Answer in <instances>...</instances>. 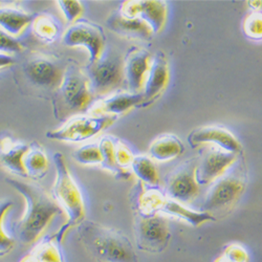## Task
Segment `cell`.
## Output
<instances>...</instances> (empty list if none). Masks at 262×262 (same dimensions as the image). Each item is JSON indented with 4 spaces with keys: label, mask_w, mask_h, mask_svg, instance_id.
<instances>
[{
    "label": "cell",
    "mask_w": 262,
    "mask_h": 262,
    "mask_svg": "<svg viewBox=\"0 0 262 262\" xmlns=\"http://www.w3.org/2000/svg\"><path fill=\"white\" fill-rule=\"evenodd\" d=\"M56 180L53 186V198L68 216V223L63 227L70 231L85 220V205L83 195L68 167L65 158L60 152L54 155Z\"/></svg>",
    "instance_id": "5"
},
{
    "label": "cell",
    "mask_w": 262,
    "mask_h": 262,
    "mask_svg": "<svg viewBox=\"0 0 262 262\" xmlns=\"http://www.w3.org/2000/svg\"><path fill=\"white\" fill-rule=\"evenodd\" d=\"M24 167L28 178L32 180H41L46 177L50 169V161L46 151L38 144L33 143L24 158Z\"/></svg>",
    "instance_id": "25"
},
{
    "label": "cell",
    "mask_w": 262,
    "mask_h": 262,
    "mask_svg": "<svg viewBox=\"0 0 262 262\" xmlns=\"http://www.w3.org/2000/svg\"><path fill=\"white\" fill-rule=\"evenodd\" d=\"M152 62L150 53L144 49L131 48L124 58V77L128 92L142 93Z\"/></svg>",
    "instance_id": "15"
},
{
    "label": "cell",
    "mask_w": 262,
    "mask_h": 262,
    "mask_svg": "<svg viewBox=\"0 0 262 262\" xmlns=\"http://www.w3.org/2000/svg\"><path fill=\"white\" fill-rule=\"evenodd\" d=\"M7 183L24 196L27 204L24 216L15 224V235L21 244H35L63 210L47 191L34 184L13 178L7 179Z\"/></svg>",
    "instance_id": "1"
},
{
    "label": "cell",
    "mask_w": 262,
    "mask_h": 262,
    "mask_svg": "<svg viewBox=\"0 0 262 262\" xmlns=\"http://www.w3.org/2000/svg\"><path fill=\"white\" fill-rule=\"evenodd\" d=\"M31 26L33 35L43 43L54 42L60 33L59 23L49 14L36 16Z\"/></svg>",
    "instance_id": "27"
},
{
    "label": "cell",
    "mask_w": 262,
    "mask_h": 262,
    "mask_svg": "<svg viewBox=\"0 0 262 262\" xmlns=\"http://www.w3.org/2000/svg\"><path fill=\"white\" fill-rule=\"evenodd\" d=\"M247 185L248 171L245 162L238 159L224 176L210 185L201 211L211 214L215 220L227 215L239 202Z\"/></svg>",
    "instance_id": "4"
},
{
    "label": "cell",
    "mask_w": 262,
    "mask_h": 262,
    "mask_svg": "<svg viewBox=\"0 0 262 262\" xmlns=\"http://www.w3.org/2000/svg\"><path fill=\"white\" fill-rule=\"evenodd\" d=\"M248 5L253 9L254 11H259L262 7V2H249Z\"/></svg>",
    "instance_id": "35"
},
{
    "label": "cell",
    "mask_w": 262,
    "mask_h": 262,
    "mask_svg": "<svg viewBox=\"0 0 262 262\" xmlns=\"http://www.w3.org/2000/svg\"><path fill=\"white\" fill-rule=\"evenodd\" d=\"M86 75L94 95H107L118 89L125 80L124 59L115 51L106 48L98 61L87 64Z\"/></svg>",
    "instance_id": "6"
},
{
    "label": "cell",
    "mask_w": 262,
    "mask_h": 262,
    "mask_svg": "<svg viewBox=\"0 0 262 262\" xmlns=\"http://www.w3.org/2000/svg\"><path fill=\"white\" fill-rule=\"evenodd\" d=\"M118 120L114 116H77L71 118L62 127L47 133V138L61 142H82L90 140Z\"/></svg>",
    "instance_id": "7"
},
{
    "label": "cell",
    "mask_w": 262,
    "mask_h": 262,
    "mask_svg": "<svg viewBox=\"0 0 262 262\" xmlns=\"http://www.w3.org/2000/svg\"><path fill=\"white\" fill-rule=\"evenodd\" d=\"M188 143L192 148L211 144L234 155H240L243 150L242 144L230 130L217 125L194 129L188 136Z\"/></svg>",
    "instance_id": "14"
},
{
    "label": "cell",
    "mask_w": 262,
    "mask_h": 262,
    "mask_svg": "<svg viewBox=\"0 0 262 262\" xmlns=\"http://www.w3.org/2000/svg\"><path fill=\"white\" fill-rule=\"evenodd\" d=\"M134 155L131 150L124 144L122 141L116 140V160L118 165L122 168L127 170L128 167H131L134 162Z\"/></svg>",
    "instance_id": "33"
},
{
    "label": "cell",
    "mask_w": 262,
    "mask_h": 262,
    "mask_svg": "<svg viewBox=\"0 0 262 262\" xmlns=\"http://www.w3.org/2000/svg\"><path fill=\"white\" fill-rule=\"evenodd\" d=\"M245 35L252 40L262 39V12L253 11L249 14L243 25Z\"/></svg>",
    "instance_id": "30"
},
{
    "label": "cell",
    "mask_w": 262,
    "mask_h": 262,
    "mask_svg": "<svg viewBox=\"0 0 262 262\" xmlns=\"http://www.w3.org/2000/svg\"><path fill=\"white\" fill-rule=\"evenodd\" d=\"M196 167L198 161H188L169 177L165 193L170 200L186 205L196 199L200 193V185L196 181Z\"/></svg>",
    "instance_id": "11"
},
{
    "label": "cell",
    "mask_w": 262,
    "mask_h": 262,
    "mask_svg": "<svg viewBox=\"0 0 262 262\" xmlns=\"http://www.w3.org/2000/svg\"><path fill=\"white\" fill-rule=\"evenodd\" d=\"M119 13L127 18H141L155 34H159L166 26L168 8L162 0H130L122 4Z\"/></svg>",
    "instance_id": "13"
},
{
    "label": "cell",
    "mask_w": 262,
    "mask_h": 262,
    "mask_svg": "<svg viewBox=\"0 0 262 262\" xmlns=\"http://www.w3.org/2000/svg\"><path fill=\"white\" fill-rule=\"evenodd\" d=\"M0 39H2V43H0L2 54H6V55L16 54V53H20L24 50L23 43H21L19 40H17L16 37L8 35L3 31H2V34H0Z\"/></svg>",
    "instance_id": "34"
},
{
    "label": "cell",
    "mask_w": 262,
    "mask_h": 262,
    "mask_svg": "<svg viewBox=\"0 0 262 262\" xmlns=\"http://www.w3.org/2000/svg\"><path fill=\"white\" fill-rule=\"evenodd\" d=\"M56 5L59 7L65 20L71 25H74L80 20L84 12L82 4L78 0H60L56 3Z\"/></svg>",
    "instance_id": "31"
},
{
    "label": "cell",
    "mask_w": 262,
    "mask_h": 262,
    "mask_svg": "<svg viewBox=\"0 0 262 262\" xmlns=\"http://www.w3.org/2000/svg\"><path fill=\"white\" fill-rule=\"evenodd\" d=\"M145 97L143 93L119 92L96 101L90 108L89 115L121 117L135 107L143 106Z\"/></svg>",
    "instance_id": "16"
},
{
    "label": "cell",
    "mask_w": 262,
    "mask_h": 262,
    "mask_svg": "<svg viewBox=\"0 0 262 262\" xmlns=\"http://www.w3.org/2000/svg\"><path fill=\"white\" fill-rule=\"evenodd\" d=\"M161 213H164L169 216L177 217V218H179V220L184 221L187 224H189L190 226L195 227V228L200 227L203 224L216 221L214 216H212L211 214H209L207 212L188 209L185 205H183L177 201L170 200L169 198L165 202Z\"/></svg>",
    "instance_id": "24"
},
{
    "label": "cell",
    "mask_w": 262,
    "mask_h": 262,
    "mask_svg": "<svg viewBox=\"0 0 262 262\" xmlns=\"http://www.w3.org/2000/svg\"><path fill=\"white\" fill-rule=\"evenodd\" d=\"M135 232L138 249L146 253L158 254L164 252L171 239L169 222L161 214L150 216L138 214Z\"/></svg>",
    "instance_id": "8"
},
{
    "label": "cell",
    "mask_w": 262,
    "mask_h": 262,
    "mask_svg": "<svg viewBox=\"0 0 262 262\" xmlns=\"http://www.w3.org/2000/svg\"><path fill=\"white\" fill-rule=\"evenodd\" d=\"M108 29L112 32L133 39L151 40L154 31L141 18H127L122 14L115 13L106 21Z\"/></svg>",
    "instance_id": "19"
},
{
    "label": "cell",
    "mask_w": 262,
    "mask_h": 262,
    "mask_svg": "<svg viewBox=\"0 0 262 262\" xmlns=\"http://www.w3.org/2000/svg\"><path fill=\"white\" fill-rule=\"evenodd\" d=\"M20 262H38L35 258H34V256L30 253L29 255H27L26 257H24L23 259L20 260Z\"/></svg>",
    "instance_id": "36"
},
{
    "label": "cell",
    "mask_w": 262,
    "mask_h": 262,
    "mask_svg": "<svg viewBox=\"0 0 262 262\" xmlns=\"http://www.w3.org/2000/svg\"><path fill=\"white\" fill-rule=\"evenodd\" d=\"M214 262H229L223 255H221V256H218L215 260H214Z\"/></svg>",
    "instance_id": "37"
},
{
    "label": "cell",
    "mask_w": 262,
    "mask_h": 262,
    "mask_svg": "<svg viewBox=\"0 0 262 262\" xmlns=\"http://www.w3.org/2000/svg\"><path fill=\"white\" fill-rule=\"evenodd\" d=\"M73 158L80 165H101L102 154L99 143L86 144L80 147L74 152Z\"/></svg>",
    "instance_id": "29"
},
{
    "label": "cell",
    "mask_w": 262,
    "mask_h": 262,
    "mask_svg": "<svg viewBox=\"0 0 262 262\" xmlns=\"http://www.w3.org/2000/svg\"><path fill=\"white\" fill-rule=\"evenodd\" d=\"M167 199L166 193L157 186H148L141 182L131 194L133 208L143 216L160 214Z\"/></svg>",
    "instance_id": "18"
},
{
    "label": "cell",
    "mask_w": 262,
    "mask_h": 262,
    "mask_svg": "<svg viewBox=\"0 0 262 262\" xmlns=\"http://www.w3.org/2000/svg\"><path fill=\"white\" fill-rule=\"evenodd\" d=\"M99 145L102 154V168L113 173L118 180H129L130 173L122 169L116 160V139L105 136L100 140Z\"/></svg>",
    "instance_id": "26"
},
{
    "label": "cell",
    "mask_w": 262,
    "mask_h": 262,
    "mask_svg": "<svg viewBox=\"0 0 262 262\" xmlns=\"http://www.w3.org/2000/svg\"><path fill=\"white\" fill-rule=\"evenodd\" d=\"M67 233L68 230L61 227L57 233L43 237L32 250L31 254L38 262H64L61 243Z\"/></svg>",
    "instance_id": "22"
},
{
    "label": "cell",
    "mask_w": 262,
    "mask_h": 262,
    "mask_svg": "<svg viewBox=\"0 0 262 262\" xmlns=\"http://www.w3.org/2000/svg\"><path fill=\"white\" fill-rule=\"evenodd\" d=\"M77 232L86 252L98 262H138L134 245L120 231L84 220Z\"/></svg>",
    "instance_id": "2"
},
{
    "label": "cell",
    "mask_w": 262,
    "mask_h": 262,
    "mask_svg": "<svg viewBox=\"0 0 262 262\" xmlns=\"http://www.w3.org/2000/svg\"><path fill=\"white\" fill-rule=\"evenodd\" d=\"M36 16L15 7L0 8V26L2 31L13 37H18L32 25Z\"/></svg>",
    "instance_id": "21"
},
{
    "label": "cell",
    "mask_w": 262,
    "mask_h": 262,
    "mask_svg": "<svg viewBox=\"0 0 262 262\" xmlns=\"http://www.w3.org/2000/svg\"><path fill=\"white\" fill-rule=\"evenodd\" d=\"M94 98L91 82L86 73L75 62L67 65L64 77L53 98L55 116L65 119L89 112Z\"/></svg>",
    "instance_id": "3"
},
{
    "label": "cell",
    "mask_w": 262,
    "mask_h": 262,
    "mask_svg": "<svg viewBox=\"0 0 262 262\" xmlns=\"http://www.w3.org/2000/svg\"><path fill=\"white\" fill-rule=\"evenodd\" d=\"M62 43L65 47H83L90 54L89 64L100 59L106 50V37L103 29L89 20L80 19L65 31Z\"/></svg>",
    "instance_id": "10"
},
{
    "label": "cell",
    "mask_w": 262,
    "mask_h": 262,
    "mask_svg": "<svg viewBox=\"0 0 262 262\" xmlns=\"http://www.w3.org/2000/svg\"><path fill=\"white\" fill-rule=\"evenodd\" d=\"M169 78L170 72L167 59L163 53H158L152 58L151 67L144 84L143 94L145 102L142 107L150 105L165 92Z\"/></svg>",
    "instance_id": "17"
},
{
    "label": "cell",
    "mask_w": 262,
    "mask_h": 262,
    "mask_svg": "<svg viewBox=\"0 0 262 262\" xmlns=\"http://www.w3.org/2000/svg\"><path fill=\"white\" fill-rule=\"evenodd\" d=\"M67 65H62L56 58L35 54L23 65L26 80L42 91L56 92L62 83Z\"/></svg>",
    "instance_id": "9"
},
{
    "label": "cell",
    "mask_w": 262,
    "mask_h": 262,
    "mask_svg": "<svg viewBox=\"0 0 262 262\" xmlns=\"http://www.w3.org/2000/svg\"><path fill=\"white\" fill-rule=\"evenodd\" d=\"M239 155L211 147L204 151L196 167V181L200 186L211 185L220 179L238 161Z\"/></svg>",
    "instance_id": "12"
},
{
    "label": "cell",
    "mask_w": 262,
    "mask_h": 262,
    "mask_svg": "<svg viewBox=\"0 0 262 262\" xmlns=\"http://www.w3.org/2000/svg\"><path fill=\"white\" fill-rule=\"evenodd\" d=\"M185 147L182 141L173 135H164L156 139L149 147V156L158 162H168L182 156Z\"/></svg>",
    "instance_id": "23"
},
{
    "label": "cell",
    "mask_w": 262,
    "mask_h": 262,
    "mask_svg": "<svg viewBox=\"0 0 262 262\" xmlns=\"http://www.w3.org/2000/svg\"><path fill=\"white\" fill-rule=\"evenodd\" d=\"M222 255L229 262H250L248 251L239 244H231L227 246Z\"/></svg>",
    "instance_id": "32"
},
{
    "label": "cell",
    "mask_w": 262,
    "mask_h": 262,
    "mask_svg": "<svg viewBox=\"0 0 262 262\" xmlns=\"http://www.w3.org/2000/svg\"><path fill=\"white\" fill-rule=\"evenodd\" d=\"M131 169L139 181L148 186H157L160 182L159 171L151 158L147 156L135 157Z\"/></svg>",
    "instance_id": "28"
},
{
    "label": "cell",
    "mask_w": 262,
    "mask_h": 262,
    "mask_svg": "<svg viewBox=\"0 0 262 262\" xmlns=\"http://www.w3.org/2000/svg\"><path fill=\"white\" fill-rule=\"evenodd\" d=\"M29 146L8 137L3 138L0 143V161L3 167L19 177L28 178L24 167V158Z\"/></svg>",
    "instance_id": "20"
}]
</instances>
